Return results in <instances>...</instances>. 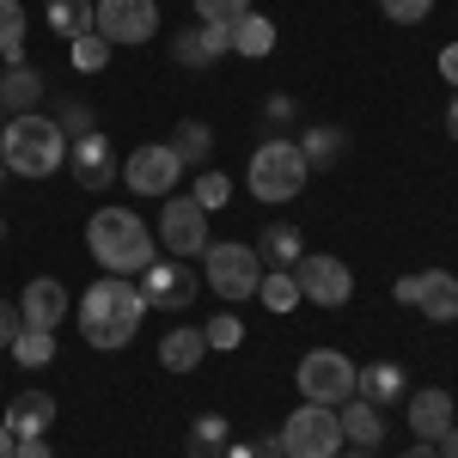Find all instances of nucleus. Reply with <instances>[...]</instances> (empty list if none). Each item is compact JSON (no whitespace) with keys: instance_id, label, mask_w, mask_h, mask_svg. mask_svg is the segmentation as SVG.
<instances>
[{"instance_id":"20","label":"nucleus","mask_w":458,"mask_h":458,"mask_svg":"<svg viewBox=\"0 0 458 458\" xmlns=\"http://www.w3.org/2000/svg\"><path fill=\"white\" fill-rule=\"evenodd\" d=\"M336 422H343V446H379L386 440V410L379 403H367V397H349L343 410H336Z\"/></svg>"},{"instance_id":"43","label":"nucleus","mask_w":458,"mask_h":458,"mask_svg":"<svg viewBox=\"0 0 458 458\" xmlns=\"http://www.w3.org/2000/svg\"><path fill=\"white\" fill-rule=\"evenodd\" d=\"M440 458H458V422L446 428V434H440Z\"/></svg>"},{"instance_id":"4","label":"nucleus","mask_w":458,"mask_h":458,"mask_svg":"<svg viewBox=\"0 0 458 458\" xmlns=\"http://www.w3.org/2000/svg\"><path fill=\"white\" fill-rule=\"evenodd\" d=\"M245 183H250V196H257V202H293V196L312 183V165H306L300 141L269 135V141H257V153H250Z\"/></svg>"},{"instance_id":"36","label":"nucleus","mask_w":458,"mask_h":458,"mask_svg":"<svg viewBox=\"0 0 458 458\" xmlns=\"http://www.w3.org/2000/svg\"><path fill=\"white\" fill-rule=\"evenodd\" d=\"M202 336H208V349H239V343H245V324L233 312H214L208 324H202Z\"/></svg>"},{"instance_id":"33","label":"nucleus","mask_w":458,"mask_h":458,"mask_svg":"<svg viewBox=\"0 0 458 458\" xmlns=\"http://www.w3.org/2000/svg\"><path fill=\"white\" fill-rule=\"evenodd\" d=\"M68 55H73V68H80V73H105V68H110V43H105L98 31L73 37V43H68Z\"/></svg>"},{"instance_id":"8","label":"nucleus","mask_w":458,"mask_h":458,"mask_svg":"<svg viewBox=\"0 0 458 458\" xmlns=\"http://www.w3.org/2000/svg\"><path fill=\"white\" fill-rule=\"evenodd\" d=\"M159 245H165V257H183V263H196L202 250L214 245L208 239V208H196V196L183 190V196H165V208H159Z\"/></svg>"},{"instance_id":"29","label":"nucleus","mask_w":458,"mask_h":458,"mask_svg":"<svg viewBox=\"0 0 458 458\" xmlns=\"http://www.w3.org/2000/svg\"><path fill=\"white\" fill-rule=\"evenodd\" d=\"M0 62L25 68V6L19 0H0Z\"/></svg>"},{"instance_id":"3","label":"nucleus","mask_w":458,"mask_h":458,"mask_svg":"<svg viewBox=\"0 0 458 458\" xmlns=\"http://www.w3.org/2000/svg\"><path fill=\"white\" fill-rule=\"evenodd\" d=\"M0 159L13 177H49L68 165V135L55 129L49 110H31V116H6L0 123Z\"/></svg>"},{"instance_id":"17","label":"nucleus","mask_w":458,"mask_h":458,"mask_svg":"<svg viewBox=\"0 0 458 458\" xmlns=\"http://www.w3.org/2000/svg\"><path fill=\"white\" fill-rule=\"evenodd\" d=\"M0 422L13 428V440H43V434L55 428V397H49V391H19Z\"/></svg>"},{"instance_id":"15","label":"nucleus","mask_w":458,"mask_h":458,"mask_svg":"<svg viewBox=\"0 0 458 458\" xmlns=\"http://www.w3.org/2000/svg\"><path fill=\"white\" fill-rule=\"evenodd\" d=\"M220 55H233V31H220V25H190V31L172 37L177 68H214Z\"/></svg>"},{"instance_id":"13","label":"nucleus","mask_w":458,"mask_h":458,"mask_svg":"<svg viewBox=\"0 0 458 458\" xmlns=\"http://www.w3.org/2000/svg\"><path fill=\"white\" fill-rule=\"evenodd\" d=\"M68 172L80 190H110L123 165H116V153H110V135L105 129H92V135H73L68 141Z\"/></svg>"},{"instance_id":"14","label":"nucleus","mask_w":458,"mask_h":458,"mask_svg":"<svg viewBox=\"0 0 458 458\" xmlns=\"http://www.w3.org/2000/svg\"><path fill=\"white\" fill-rule=\"evenodd\" d=\"M458 422V403H453V391H440V386H428V391H410V434L416 440H428V446H440V434Z\"/></svg>"},{"instance_id":"2","label":"nucleus","mask_w":458,"mask_h":458,"mask_svg":"<svg viewBox=\"0 0 458 458\" xmlns=\"http://www.w3.org/2000/svg\"><path fill=\"white\" fill-rule=\"evenodd\" d=\"M86 250L105 263L110 276H141L159 257V233H147V220L135 208H98L86 220Z\"/></svg>"},{"instance_id":"48","label":"nucleus","mask_w":458,"mask_h":458,"mask_svg":"<svg viewBox=\"0 0 458 458\" xmlns=\"http://www.w3.org/2000/svg\"><path fill=\"white\" fill-rule=\"evenodd\" d=\"M6 177H13V172H6V159H0V183H6Z\"/></svg>"},{"instance_id":"23","label":"nucleus","mask_w":458,"mask_h":458,"mask_svg":"<svg viewBox=\"0 0 458 458\" xmlns=\"http://www.w3.org/2000/svg\"><path fill=\"white\" fill-rule=\"evenodd\" d=\"M226 446H233V422H226L220 410H202V416L190 422L183 453H190V458H226Z\"/></svg>"},{"instance_id":"32","label":"nucleus","mask_w":458,"mask_h":458,"mask_svg":"<svg viewBox=\"0 0 458 458\" xmlns=\"http://www.w3.org/2000/svg\"><path fill=\"white\" fill-rule=\"evenodd\" d=\"M190 196H196V208H208V214L226 208V202H233V177L202 165V172H196V183H190Z\"/></svg>"},{"instance_id":"5","label":"nucleus","mask_w":458,"mask_h":458,"mask_svg":"<svg viewBox=\"0 0 458 458\" xmlns=\"http://www.w3.org/2000/svg\"><path fill=\"white\" fill-rule=\"evenodd\" d=\"M202 282L220 293V300H250L257 282H263V257L245 239H214L202 250Z\"/></svg>"},{"instance_id":"47","label":"nucleus","mask_w":458,"mask_h":458,"mask_svg":"<svg viewBox=\"0 0 458 458\" xmlns=\"http://www.w3.org/2000/svg\"><path fill=\"white\" fill-rule=\"evenodd\" d=\"M336 458H373V453H367V446H349V453H336Z\"/></svg>"},{"instance_id":"25","label":"nucleus","mask_w":458,"mask_h":458,"mask_svg":"<svg viewBox=\"0 0 458 458\" xmlns=\"http://www.w3.org/2000/svg\"><path fill=\"white\" fill-rule=\"evenodd\" d=\"M300 153H306V165H312V172H330V165H343L349 135H343L336 123H312V129L300 135Z\"/></svg>"},{"instance_id":"26","label":"nucleus","mask_w":458,"mask_h":458,"mask_svg":"<svg viewBox=\"0 0 458 458\" xmlns=\"http://www.w3.org/2000/svg\"><path fill=\"white\" fill-rule=\"evenodd\" d=\"M43 25H49V37H62V43L86 37L92 31V0H43Z\"/></svg>"},{"instance_id":"46","label":"nucleus","mask_w":458,"mask_h":458,"mask_svg":"<svg viewBox=\"0 0 458 458\" xmlns=\"http://www.w3.org/2000/svg\"><path fill=\"white\" fill-rule=\"evenodd\" d=\"M13 446H19V440H13V428L0 422V458H13Z\"/></svg>"},{"instance_id":"31","label":"nucleus","mask_w":458,"mask_h":458,"mask_svg":"<svg viewBox=\"0 0 458 458\" xmlns=\"http://www.w3.org/2000/svg\"><path fill=\"white\" fill-rule=\"evenodd\" d=\"M13 360L25 367V373H37V367H49L55 360V330H19V343H13Z\"/></svg>"},{"instance_id":"49","label":"nucleus","mask_w":458,"mask_h":458,"mask_svg":"<svg viewBox=\"0 0 458 458\" xmlns=\"http://www.w3.org/2000/svg\"><path fill=\"white\" fill-rule=\"evenodd\" d=\"M0 239H6V220H0Z\"/></svg>"},{"instance_id":"28","label":"nucleus","mask_w":458,"mask_h":458,"mask_svg":"<svg viewBox=\"0 0 458 458\" xmlns=\"http://www.w3.org/2000/svg\"><path fill=\"white\" fill-rule=\"evenodd\" d=\"M276 49V19H263V13H245L239 25H233V55H250V62H263Z\"/></svg>"},{"instance_id":"12","label":"nucleus","mask_w":458,"mask_h":458,"mask_svg":"<svg viewBox=\"0 0 458 458\" xmlns=\"http://www.w3.org/2000/svg\"><path fill=\"white\" fill-rule=\"evenodd\" d=\"M123 190H135V196H172L177 183H183V159H177L172 147H135L129 159H123V177H116Z\"/></svg>"},{"instance_id":"1","label":"nucleus","mask_w":458,"mask_h":458,"mask_svg":"<svg viewBox=\"0 0 458 458\" xmlns=\"http://www.w3.org/2000/svg\"><path fill=\"white\" fill-rule=\"evenodd\" d=\"M73 318H80V336L92 349H129L135 330H141V318H147V300L129 276H105V282H92L80 293Z\"/></svg>"},{"instance_id":"40","label":"nucleus","mask_w":458,"mask_h":458,"mask_svg":"<svg viewBox=\"0 0 458 458\" xmlns=\"http://www.w3.org/2000/svg\"><path fill=\"white\" fill-rule=\"evenodd\" d=\"M263 116H269V123H287V116H300V105H293L287 92H276V98L263 105Z\"/></svg>"},{"instance_id":"21","label":"nucleus","mask_w":458,"mask_h":458,"mask_svg":"<svg viewBox=\"0 0 458 458\" xmlns=\"http://www.w3.org/2000/svg\"><path fill=\"white\" fill-rule=\"evenodd\" d=\"M257 257H263V269H293V263L306 257V239H300V226H287V220H269V226L257 233Z\"/></svg>"},{"instance_id":"44","label":"nucleus","mask_w":458,"mask_h":458,"mask_svg":"<svg viewBox=\"0 0 458 458\" xmlns=\"http://www.w3.org/2000/svg\"><path fill=\"white\" fill-rule=\"evenodd\" d=\"M403 458H440V446H428V440H416V446H410Z\"/></svg>"},{"instance_id":"11","label":"nucleus","mask_w":458,"mask_h":458,"mask_svg":"<svg viewBox=\"0 0 458 458\" xmlns=\"http://www.w3.org/2000/svg\"><path fill=\"white\" fill-rule=\"evenodd\" d=\"M135 287H141V300L153 312H183L202 282H196V263H183V257H153Z\"/></svg>"},{"instance_id":"24","label":"nucleus","mask_w":458,"mask_h":458,"mask_svg":"<svg viewBox=\"0 0 458 458\" xmlns=\"http://www.w3.org/2000/svg\"><path fill=\"white\" fill-rule=\"evenodd\" d=\"M202 354H208V336L183 324V330H165V343H159V367H165V373H196Z\"/></svg>"},{"instance_id":"19","label":"nucleus","mask_w":458,"mask_h":458,"mask_svg":"<svg viewBox=\"0 0 458 458\" xmlns=\"http://www.w3.org/2000/svg\"><path fill=\"white\" fill-rule=\"evenodd\" d=\"M422 287H416V312L434 318V324H453L458 318V276L453 269H416Z\"/></svg>"},{"instance_id":"37","label":"nucleus","mask_w":458,"mask_h":458,"mask_svg":"<svg viewBox=\"0 0 458 458\" xmlns=\"http://www.w3.org/2000/svg\"><path fill=\"white\" fill-rule=\"evenodd\" d=\"M226 458H282V440L276 434H245V440H233Z\"/></svg>"},{"instance_id":"16","label":"nucleus","mask_w":458,"mask_h":458,"mask_svg":"<svg viewBox=\"0 0 458 458\" xmlns=\"http://www.w3.org/2000/svg\"><path fill=\"white\" fill-rule=\"evenodd\" d=\"M68 287L55 282V276H37V282H25V293H19V312H25V324L31 330H55L62 318H68Z\"/></svg>"},{"instance_id":"38","label":"nucleus","mask_w":458,"mask_h":458,"mask_svg":"<svg viewBox=\"0 0 458 458\" xmlns=\"http://www.w3.org/2000/svg\"><path fill=\"white\" fill-rule=\"evenodd\" d=\"M379 13H386L391 25H422L428 13H434V0H379Z\"/></svg>"},{"instance_id":"34","label":"nucleus","mask_w":458,"mask_h":458,"mask_svg":"<svg viewBox=\"0 0 458 458\" xmlns=\"http://www.w3.org/2000/svg\"><path fill=\"white\" fill-rule=\"evenodd\" d=\"M49 116H55V129H62V135H92V129H98V123H92V110L80 105V98H55V105H49Z\"/></svg>"},{"instance_id":"39","label":"nucleus","mask_w":458,"mask_h":458,"mask_svg":"<svg viewBox=\"0 0 458 458\" xmlns=\"http://www.w3.org/2000/svg\"><path fill=\"white\" fill-rule=\"evenodd\" d=\"M19 330H25V312L0 300V349H13V343H19Z\"/></svg>"},{"instance_id":"42","label":"nucleus","mask_w":458,"mask_h":458,"mask_svg":"<svg viewBox=\"0 0 458 458\" xmlns=\"http://www.w3.org/2000/svg\"><path fill=\"white\" fill-rule=\"evenodd\" d=\"M440 80L458 92V43H446V49H440Z\"/></svg>"},{"instance_id":"22","label":"nucleus","mask_w":458,"mask_h":458,"mask_svg":"<svg viewBox=\"0 0 458 458\" xmlns=\"http://www.w3.org/2000/svg\"><path fill=\"white\" fill-rule=\"evenodd\" d=\"M410 391V379H403V367L397 360H373V367H360V379H354V397H367V403H397Z\"/></svg>"},{"instance_id":"45","label":"nucleus","mask_w":458,"mask_h":458,"mask_svg":"<svg viewBox=\"0 0 458 458\" xmlns=\"http://www.w3.org/2000/svg\"><path fill=\"white\" fill-rule=\"evenodd\" d=\"M446 135L458 141V92H453V105H446Z\"/></svg>"},{"instance_id":"9","label":"nucleus","mask_w":458,"mask_h":458,"mask_svg":"<svg viewBox=\"0 0 458 458\" xmlns=\"http://www.w3.org/2000/svg\"><path fill=\"white\" fill-rule=\"evenodd\" d=\"M92 31L110 49L147 43V37H159V0H92Z\"/></svg>"},{"instance_id":"35","label":"nucleus","mask_w":458,"mask_h":458,"mask_svg":"<svg viewBox=\"0 0 458 458\" xmlns=\"http://www.w3.org/2000/svg\"><path fill=\"white\" fill-rule=\"evenodd\" d=\"M245 13L250 0H196V25H220V31H233Z\"/></svg>"},{"instance_id":"6","label":"nucleus","mask_w":458,"mask_h":458,"mask_svg":"<svg viewBox=\"0 0 458 458\" xmlns=\"http://www.w3.org/2000/svg\"><path fill=\"white\" fill-rule=\"evenodd\" d=\"M300 397L306 403H324V410H343L354 397V379H360V367H354L343 349H312V354H300Z\"/></svg>"},{"instance_id":"18","label":"nucleus","mask_w":458,"mask_h":458,"mask_svg":"<svg viewBox=\"0 0 458 458\" xmlns=\"http://www.w3.org/2000/svg\"><path fill=\"white\" fill-rule=\"evenodd\" d=\"M43 98H49V80L25 62V68H0V110L6 116H31V110H43Z\"/></svg>"},{"instance_id":"27","label":"nucleus","mask_w":458,"mask_h":458,"mask_svg":"<svg viewBox=\"0 0 458 458\" xmlns=\"http://www.w3.org/2000/svg\"><path fill=\"white\" fill-rule=\"evenodd\" d=\"M165 147H172L177 159H183V172H190V165H208V153H214V129L202 123V116H183V123L172 129V141H165Z\"/></svg>"},{"instance_id":"7","label":"nucleus","mask_w":458,"mask_h":458,"mask_svg":"<svg viewBox=\"0 0 458 458\" xmlns=\"http://www.w3.org/2000/svg\"><path fill=\"white\" fill-rule=\"evenodd\" d=\"M276 440H282V458H336L343 453V422H336V410H324V403H300L282 422Z\"/></svg>"},{"instance_id":"41","label":"nucleus","mask_w":458,"mask_h":458,"mask_svg":"<svg viewBox=\"0 0 458 458\" xmlns=\"http://www.w3.org/2000/svg\"><path fill=\"white\" fill-rule=\"evenodd\" d=\"M13 458H55V446H49V434H43V440H19Z\"/></svg>"},{"instance_id":"10","label":"nucleus","mask_w":458,"mask_h":458,"mask_svg":"<svg viewBox=\"0 0 458 458\" xmlns=\"http://www.w3.org/2000/svg\"><path fill=\"white\" fill-rule=\"evenodd\" d=\"M293 282H300V300H312V306H349L354 293V276L343 257H330V250H306L300 263H293Z\"/></svg>"},{"instance_id":"30","label":"nucleus","mask_w":458,"mask_h":458,"mask_svg":"<svg viewBox=\"0 0 458 458\" xmlns=\"http://www.w3.org/2000/svg\"><path fill=\"white\" fill-rule=\"evenodd\" d=\"M257 300H263L269 312H293V306H300V282H293V269H263Z\"/></svg>"}]
</instances>
